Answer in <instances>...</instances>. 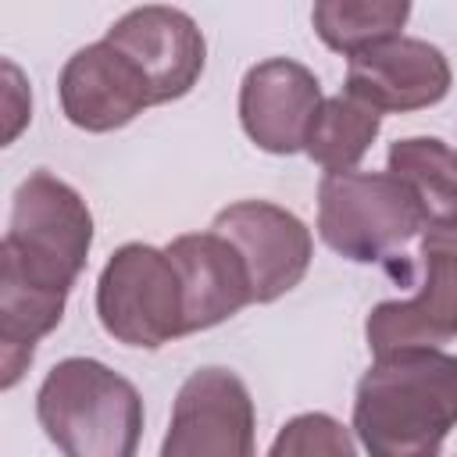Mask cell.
Wrapping results in <instances>:
<instances>
[{"label": "cell", "instance_id": "6da1fadb", "mask_svg": "<svg viewBox=\"0 0 457 457\" xmlns=\"http://www.w3.org/2000/svg\"><path fill=\"white\" fill-rule=\"evenodd\" d=\"M93 214L79 189L50 171L21 179L0 243V386L14 389L36 343L64 318V300L86 268Z\"/></svg>", "mask_w": 457, "mask_h": 457}, {"label": "cell", "instance_id": "7a4b0ae2", "mask_svg": "<svg viewBox=\"0 0 457 457\" xmlns=\"http://www.w3.org/2000/svg\"><path fill=\"white\" fill-rule=\"evenodd\" d=\"M457 425V353L400 346L375 353L353 393V432L368 457H439Z\"/></svg>", "mask_w": 457, "mask_h": 457}, {"label": "cell", "instance_id": "e0dca14e", "mask_svg": "<svg viewBox=\"0 0 457 457\" xmlns=\"http://www.w3.org/2000/svg\"><path fill=\"white\" fill-rule=\"evenodd\" d=\"M268 457H357V450L350 428L339 418L325 411H307L278 428Z\"/></svg>", "mask_w": 457, "mask_h": 457}, {"label": "cell", "instance_id": "5b68a950", "mask_svg": "<svg viewBox=\"0 0 457 457\" xmlns=\"http://www.w3.org/2000/svg\"><path fill=\"white\" fill-rule=\"evenodd\" d=\"M421 228L414 193L389 171H328L318 182V236L346 261H382Z\"/></svg>", "mask_w": 457, "mask_h": 457}, {"label": "cell", "instance_id": "4fadbf2b", "mask_svg": "<svg viewBox=\"0 0 457 457\" xmlns=\"http://www.w3.org/2000/svg\"><path fill=\"white\" fill-rule=\"evenodd\" d=\"M171 261L179 264L186 286V336L214 328L253 303V282L239 250L211 232H186L175 236L168 246Z\"/></svg>", "mask_w": 457, "mask_h": 457}, {"label": "cell", "instance_id": "5bb4252c", "mask_svg": "<svg viewBox=\"0 0 457 457\" xmlns=\"http://www.w3.org/2000/svg\"><path fill=\"white\" fill-rule=\"evenodd\" d=\"M389 175L418 200L425 232H457V146L436 136H407L389 146Z\"/></svg>", "mask_w": 457, "mask_h": 457}, {"label": "cell", "instance_id": "2e32d148", "mask_svg": "<svg viewBox=\"0 0 457 457\" xmlns=\"http://www.w3.org/2000/svg\"><path fill=\"white\" fill-rule=\"evenodd\" d=\"M411 18L403 0H318L311 7V25L321 43L346 61L386 39H396Z\"/></svg>", "mask_w": 457, "mask_h": 457}, {"label": "cell", "instance_id": "9c48e42d", "mask_svg": "<svg viewBox=\"0 0 457 457\" xmlns=\"http://www.w3.org/2000/svg\"><path fill=\"white\" fill-rule=\"evenodd\" d=\"M57 96L64 118L82 132H114L154 107V89L139 64L107 39H96L64 61Z\"/></svg>", "mask_w": 457, "mask_h": 457}, {"label": "cell", "instance_id": "ac0fdd59", "mask_svg": "<svg viewBox=\"0 0 457 457\" xmlns=\"http://www.w3.org/2000/svg\"><path fill=\"white\" fill-rule=\"evenodd\" d=\"M4 75H7V86H4V107H7V129H4V143H14V136L21 132V125L29 121V104H18V96H29V89L21 86V71L4 61Z\"/></svg>", "mask_w": 457, "mask_h": 457}, {"label": "cell", "instance_id": "3957f363", "mask_svg": "<svg viewBox=\"0 0 457 457\" xmlns=\"http://www.w3.org/2000/svg\"><path fill=\"white\" fill-rule=\"evenodd\" d=\"M36 418L61 457H136L143 439L139 389L93 357H64L46 371Z\"/></svg>", "mask_w": 457, "mask_h": 457}, {"label": "cell", "instance_id": "ba28073f", "mask_svg": "<svg viewBox=\"0 0 457 457\" xmlns=\"http://www.w3.org/2000/svg\"><path fill=\"white\" fill-rule=\"evenodd\" d=\"M218 236H225L239 257L246 261L250 282H253V303H271L311 268V228L286 207L268 200H239L214 214L211 225Z\"/></svg>", "mask_w": 457, "mask_h": 457}, {"label": "cell", "instance_id": "8fae6325", "mask_svg": "<svg viewBox=\"0 0 457 457\" xmlns=\"http://www.w3.org/2000/svg\"><path fill=\"white\" fill-rule=\"evenodd\" d=\"M325 104L318 75L293 57H268L239 82V121L250 143L268 154H296Z\"/></svg>", "mask_w": 457, "mask_h": 457}, {"label": "cell", "instance_id": "8992f818", "mask_svg": "<svg viewBox=\"0 0 457 457\" xmlns=\"http://www.w3.org/2000/svg\"><path fill=\"white\" fill-rule=\"evenodd\" d=\"M161 457H257V414L246 382L228 368L193 371L171 403Z\"/></svg>", "mask_w": 457, "mask_h": 457}, {"label": "cell", "instance_id": "9a60e30c", "mask_svg": "<svg viewBox=\"0 0 457 457\" xmlns=\"http://www.w3.org/2000/svg\"><path fill=\"white\" fill-rule=\"evenodd\" d=\"M382 129V114L350 96V93H336V96H325V104L318 107L314 121H311V132H307V143H303V154L328 171H353L361 164V157L368 154V146L375 143Z\"/></svg>", "mask_w": 457, "mask_h": 457}, {"label": "cell", "instance_id": "30bf717a", "mask_svg": "<svg viewBox=\"0 0 457 457\" xmlns=\"http://www.w3.org/2000/svg\"><path fill=\"white\" fill-rule=\"evenodd\" d=\"M104 39L139 64V71L154 89V104L186 96L204 75V61H207L204 32L179 7H164V4L132 7L107 29Z\"/></svg>", "mask_w": 457, "mask_h": 457}, {"label": "cell", "instance_id": "277c9868", "mask_svg": "<svg viewBox=\"0 0 457 457\" xmlns=\"http://www.w3.org/2000/svg\"><path fill=\"white\" fill-rule=\"evenodd\" d=\"M96 318L125 346L157 350L186 336V286L168 250L118 246L96 278Z\"/></svg>", "mask_w": 457, "mask_h": 457}, {"label": "cell", "instance_id": "7c38bea8", "mask_svg": "<svg viewBox=\"0 0 457 457\" xmlns=\"http://www.w3.org/2000/svg\"><path fill=\"white\" fill-rule=\"evenodd\" d=\"M450 82H453L450 61L436 43L396 36L346 61L343 93L371 104L378 114L386 111L403 114L439 104L450 93Z\"/></svg>", "mask_w": 457, "mask_h": 457}, {"label": "cell", "instance_id": "52a82bcc", "mask_svg": "<svg viewBox=\"0 0 457 457\" xmlns=\"http://www.w3.org/2000/svg\"><path fill=\"white\" fill-rule=\"evenodd\" d=\"M421 286L407 300H386L371 307L364 339L371 353L400 346H443L457 339V232L428 228L418 246Z\"/></svg>", "mask_w": 457, "mask_h": 457}]
</instances>
